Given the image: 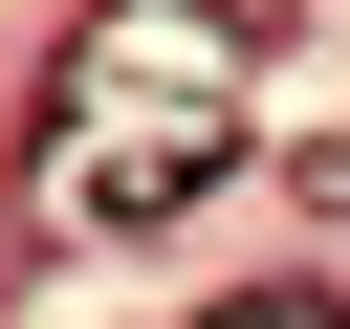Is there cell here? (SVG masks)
Returning <instances> with one entry per match:
<instances>
[{
	"label": "cell",
	"instance_id": "obj_2",
	"mask_svg": "<svg viewBox=\"0 0 350 329\" xmlns=\"http://www.w3.org/2000/svg\"><path fill=\"white\" fill-rule=\"evenodd\" d=\"M197 329H350V285H241V307H197Z\"/></svg>",
	"mask_w": 350,
	"mask_h": 329
},
{
	"label": "cell",
	"instance_id": "obj_1",
	"mask_svg": "<svg viewBox=\"0 0 350 329\" xmlns=\"http://www.w3.org/2000/svg\"><path fill=\"white\" fill-rule=\"evenodd\" d=\"M241 88H262V22L241 0H88L66 88H44V219L66 241H153L241 175Z\"/></svg>",
	"mask_w": 350,
	"mask_h": 329
}]
</instances>
